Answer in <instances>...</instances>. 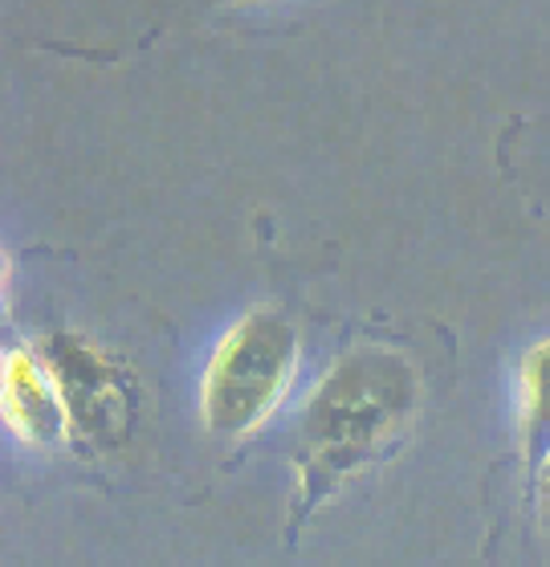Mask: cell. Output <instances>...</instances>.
Instances as JSON below:
<instances>
[{
  "label": "cell",
  "instance_id": "obj_1",
  "mask_svg": "<svg viewBox=\"0 0 550 567\" xmlns=\"http://www.w3.org/2000/svg\"><path fill=\"white\" fill-rule=\"evenodd\" d=\"M416 409V372L387 348L351 351L322 375L298 421L302 511L392 450Z\"/></svg>",
  "mask_w": 550,
  "mask_h": 567
},
{
  "label": "cell",
  "instance_id": "obj_2",
  "mask_svg": "<svg viewBox=\"0 0 550 567\" xmlns=\"http://www.w3.org/2000/svg\"><path fill=\"white\" fill-rule=\"evenodd\" d=\"M298 368V331L278 310H249L225 331L200 384V413L217 437H249L282 404Z\"/></svg>",
  "mask_w": 550,
  "mask_h": 567
},
{
  "label": "cell",
  "instance_id": "obj_3",
  "mask_svg": "<svg viewBox=\"0 0 550 567\" xmlns=\"http://www.w3.org/2000/svg\"><path fill=\"white\" fill-rule=\"evenodd\" d=\"M41 360L58 380V392L70 413V433L94 450H115L131 437L135 425V388L131 375L82 336H50Z\"/></svg>",
  "mask_w": 550,
  "mask_h": 567
},
{
  "label": "cell",
  "instance_id": "obj_4",
  "mask_svg": "<svg viewBox=\"0 0 550 567\" xmlns=\"http://www.w3.org/2000/svg\"><path fill=\"white\" fill-rule=\"evenodd\" d=\"M0 409H4V425L25 445L53 450L74 437L58 380L45 368V360L25 348L9 351L0 363Z\"/></svg>",
  "mask_w": 550,
  "mask_h": 567
},
{
  "label": "cell",
  "instance_id": "obj_5",
  "mask_svg": "<svg viewBox=\"0 0 550 567\" xmlns=\"http://www.w3.org/2000/svg\"><path fill=\"white\" fill-rule=\"evenodd\" d=\"M518 433L526 457L542 465L550 453V339L526 351L518 372Z\"/></svg>",
  "mask_w": 550,
  "mask_h": 567
},
{
  "label": "cell",
  "instance_id": "obj_6",
  "mask_svg": "<svg viewBox=\"0 0 550 567\" xmlns=\"http://www.w3.org/2000/svg\"><path fill=\"white\" fill-rule=\"evenodd\" d=\"M542 506H547V515H550V453L542 457Z\"/></svg>",
  "mask_w": 550,
  "mask_h": 567
}]
</instances>
